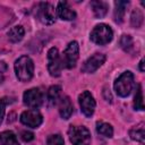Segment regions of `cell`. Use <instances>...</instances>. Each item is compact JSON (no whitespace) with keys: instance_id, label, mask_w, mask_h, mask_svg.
Here are the masks:
<instances>
[{"instance_id":"6da1fadb","label":"cell","mask_w":145,"mask_h":145,"mask_svg":"<svg viewBox=\"0 0 145 145\" xmlns=\"http://www.w3.org/2000/svg\"><path fill=\"white\" fill-rule=\"evenodd\" d=\"M15 72L20 82H28L34 74V63L27 56H23L15 61Z\"/></svg>"},{"instance_id":"7a4b0ae2","label":"cell","mask_w":145,"mask_h":145,"mask_svg":"<svg viewBox=\"0 0 145 145\" xmlns=\"http://www.w3.org/2000/svg\"><path fill=\"white\" fill-rule=\"evenodd\" d=\"M134 85H135V82H134V75L133 72L130 71H125L122 72L114 82V91L116 93L121 96V97H126L128 96L133 88H134Z\"/></svg>"},{"instance_id":"3957f363","label":"cell","mask_w":145,"mask_h":145,"mask_svg":"<svg viewBox=\"0 0 145 145\" xmlns=\"http://www.w3.org/2000/svg\"><path fill=\"white\" fill-rule=\"evenodd\" d=\"M89 37H91L92 42H94L95 44L105 45L109 42H111V40L113 37V32L109 25L99 24L92 29Z\"/></svg>"},{"instance_id":"277c9868","label":"cell","mask_w":145,"mask_h":145,"mask_svg":"<svg viewBox=\"0 0 145 145\" xmlns=\"http://www.w3.org/2000/svg\"><path fill=\"white\" fill-rule=\"evenodd\" d=\"M68 136L72 145H89L91 133L84 126H70Z\"/></svg>"},{"instance_id":"5b68a950","label":"cell","mask_w":145,"mask_h":145,"mask_svg":"<svg viewBox=\"0 0 145 145\" xmlns=\"http://www.w3.org/2000/svg\"><path fill=\"white\" fill-rule=\"evenodd\" d=\"M36 17L44 25H51L56 20V10L49 2H40L36 8Z\"/></svg>"},{"instance_id":"8992f818","label":"cell","mask_w":145,"mask_h":145,"mask_svg":"<svg viewBox=\"0 0 145 145\" xmlns=\"http://www.w3.org/2000/svg\"><path fill=\"white\" fill-rule=\"evenodd\" d=\"M78 54H79V46L76 41L69 42L67 45L66 50L63 51V57H62V67L71 69L76 66V62L78 60Z\"/></svg>"},{"instance_id":"52a82bcc","label":"cell","mask_w":145,"mask_h":145,"mask_svg":"<svg viewBox=\"0 0 145 145\" xmlns=\"http://www.w3.org/2000/svg\"><path fill=\"white\" fill-rule=\"evenodd\" d=\"M62 60L57 48H51L48 51V70L52 77H59L62 69Z\"/></svg>"},{"instance_id":"ba28073f","label":"cell","mask_w":145,"mask_h":145,"mask_svg":"<svg viewBox=\"0 0 145 145\" xmlns=\"http://www.w3.org/2000/svg\"><path fill=\"white\" fill-rule=\"evenodd\" d=\"M43 121V117L36 109L26 110L20 114V122L31 128H37Z\"/></svg>"},{"instance_id":"9c48e42d","label":"cell","mask_w":145,"mask_h":145,"mask_svg":"<svg viewBox=\"0 0 145 145\" xmlns=\"http://www.w3.org/2000/svg\"><path fill=\"white\" fill-rule=\"evenodd\" d=\"M78 102L80 105V110L85 117H91L95 110V100L93 95L88 91H84L78 96Z\"/></svg>"},{"instance_id":"30bf717a","label":"cell","mask_w":145,"mask_h":145,"mask_svg":"<svg viewBox=\"0 0 145 145\" xmlns=\"http://www.w3.org/2000/svg\"><path fill=\"white\" fill-rule=\"evenodd\" d=\"M23 100L25 105L36 109L43 103V93L40 91V88H31L24 93Z\"/></svg>"},{"instance_id":"8fae6325","label":"cell","mask_w":145,"mask_h":145,"mask_svg":"<svg viewBox=\"0 0 145 145\" xmlns=\"http://www.w3.org/2000/svg\"><path fill=\"white\" fill-rule=\"evenodd\" d=\"M104 61H105V56L103 53H94L84 62L82 70L86 74H92L96 71L104 63Z\"/></svg>"},{"instance_id":"7c38bea8","label":"cell","mask_w":145,"mask_h":145,"mask_svg":"<svg viewBox=\"0 0 145 145\" xmlns=\"http://www.w3.org/2000/svg\"><path fill=\"white\" fill-rule=\"evenodd\" d=\"M57 15L62 20H74L76 18V12L70 8L68 2L60 1L57 6Z\"/></svg>"},{"instance_id":"4fadbf2b","label":"cell","mask_w":145,"mask_h":145,"mask_svg":"<svg viewBox=\"0 0 145 145\" xmlns=\"http://www.w3.org/2000/svg\"><path fill=\"white\" fill-rule=\"evenodd\" d=\"M72 111H74V106H72L70 99L68 96H63L59 103V113H60L61 118L66 119V120L69 119L72 114Z\"/></svg>"},{"instance_id":"5bb4252c","label":"cell","mask_w":145,"mask_h":145,"mask_svg":"<svg viewBox=\"0 0 145 145\" xmlns=\"http://www.w3.org/2000/svg\"><path fill=\"white\" fill-rule=\"evenodd\" d=\"M91 7L93 9V12H94V16L96 18H102L106 15L108 12V9H109V6L106 2L104 1H101V0H94V1H91Z\"/></svg>"},{"instance_id":"9a60e30c","label":"cell","mask_w":145,"mask_h":145,"mask_svg":"<svg viewBox=\"0 0 145 145\" xmlns=\"http://www.w3.org/2000/svg\"><path fill=\"white\" fill-rule=\"evenodd\" d=\"M129 1H116L114 2V20L120 24L123 22V17L126 14V8L128 7Z\"/></svg>"},{"instance_id":"2e32d148","label":"cell","mask_w":145,"mask_h":145,"mask_svg":"<svg viewBox=\"0 0 145 145\" xmlns=\"http://www.w3.org/2000/svg\"><path fill=\"white\" fill-rule=\"evenodd\" d=\"M61 95V87L59 85H53L48 89L46 93V100H48V104L49 106H54Z\"/></svg>"},{"instance_id":"e0dca14e","label":"cell","mask_w":145,"mask_h":145,"mask_svg":"<svg viewBox=\"0 0 145 145\" xmlns=\"http://www.w3.org/2000/svg\"><path fill=\"white\" fill-rule=\"evenodd\" d=\"M0 145H20L17 140L16 135L10 131L6 130L0 133Z\"/></svg>"},{"instance_id":"ac0fdd59","label":"cell","mask_w":145,"mask_h":145,"mask_svg":"<svg viewBox=\"0 0 145 145\" xmlns=\"http://www.w3.org/2000/svg\"><path fill=\"white\" fill-rule=\"evenodd\" d=\"M129 136L131 139L137 140V142H144L145 138V130H144V123L140 122L139 125L135 126L134 128H131L129 130Z\"/></svg>"},{"instance_id":"d6986e66","label":"cell","mask_w":145,"mask_h":145,"mask_svg":"<svg viewBox=\"0 0 145 145\" xmlns=\"http://www.w3.org/2000/svg\"><path fill=\"white\" fill-rule=\"evenodd\" d=\"M24 34H25V31H24V28L22 26H15V27L9 29L8 39H9L10 42L17 43V42L22 41V39L24 37Z\"/></svg>"},{"instance_id":"ffe728a7","label":"cell","mask_w":145,"mask_h":145,"mask_svg":"<svg viewBox=\"0 0 145 145\" xmlns=\"http://www.w3.org/2000/svg\"><path fill=\"white\" fill-rule=\"evenodd\" d=\"M96 131L104 136V137H109L111 138L113 136V128L110 123H106V122H97L96 125Z\"/></svg>"},{"instance_id":"44dd1931","label":"cell","mask_w":145,"mask_h":145,"mask_svg":"<svg viewBox=\"0 0 145 145\" xmlns=\"http://www.w3.org/2000/svg\"><path fill=\"white\" fill-rule=\"evenodd\" d=\"M143 22H144V15H143V12L139 9H135L131 12V17H130L131 26L138 28V27H140L143 25Z\"/></svg>"},{"instance_id":"7402d4cb","label":"cell","mask_w":145,"mask_h":145,"mask_svg":"<svg viewBox=\"0 0 145 145\" xmlns=\"http://www.w3.org/2000/svg\"><path fill=\"white\" fill-rule=\"evenodd\" d=\"M120 46L123 51L130 53L134 50V40L130 35H122L120 39Z\"/></svg>"},{"instance_id":"603a6c76","label":"cell","mask_w":145,"mask_h":145,"mask_svg":"<svg viewBox=\"0 0 145 145\" xmlns=\"http://www.w3.org/2000/svg\"><path fill=\"white\" fill-rule=\"evenodd\" d=\"M134 108L136 110L143 111L144 110V102H143V91H142V86L138 85L135 99H134Z\"/></svg>"},{"instance_id":"cb8c5ba5","label":"cell","mask_w":145,"mask_h":145,"mask_svg":"<svg viewBox=\"0 0 145 145\" xmlns=\"http://www.w3.org/2000/svg\"><path fill=\"white\" fill-rule=\"evenodd\" d=\"M46 144L48 145H63L65 140L60 134H54V135H50L48 137Z\"/></svg>"},{"instance_id":"d4e9b609","label":"cell","mask_w":145,"mask_h":145,"mask_svg":"<svg viewBox=\"0 0 145 145\" xmlns=\"http://www.w3.org/2000/svg\"><path fill=\"white\" fill-rule=\"evenodd\" d=\"M7 99L3 97V99H0V123L2 122L3 120V117H5V111H6V105H7Z\"/></svg>"},{"instance_id":"484cf974","label":"cell","mask_w":145,"mask_h":145,"mask_svg":"<svg viewBox=\"0 0 145 145\" xmlns=\"http://www.w3.org/2000/svg\"><path fill=\"white\" fill-rule=\"evenodd\" d=\"M20 136L23 138L24 142H31L34 139V134L32 131H27V130H24L20 133Z\"/></svg>"},{"instance_id":"4316f807","label":"cell","mask_w":145,"mask_h":145,"mask_svg":"<svg viewBox=\"0 0 145 145\" xmlns=\"http://www.w3.org/2000/svg\"><path fill=\"white\" fill-rule=\"evenodd\" d=\"M6 71H7V65L3 61H0V83H2Z\"/></svg>"},{"instance_id":"83f0119b","label":"cell","mask_w":145,"mask_h":145,"mask_svg":"<svg viewBox=\"0 0 145 145\" xmlns=\"http://www.w3.org/2000/svg\"><path fill=\"white\" fill-rule=\"evenodd\" d=\"M139 69H140V71H144L145 70L144 69V59H142L140 62H139Z\"/></svg>"}]
</instances>
